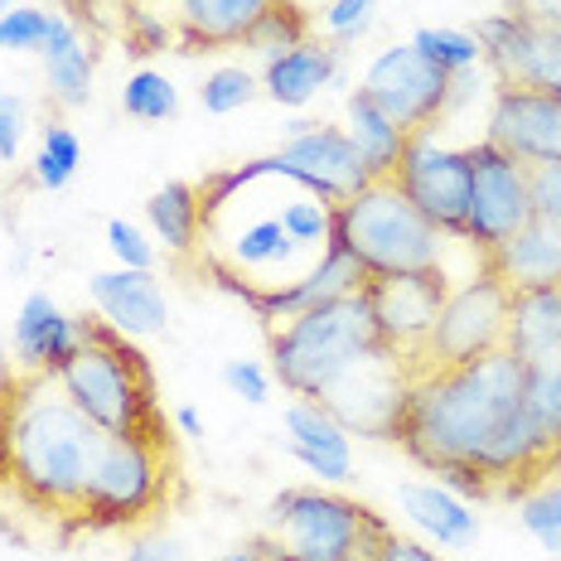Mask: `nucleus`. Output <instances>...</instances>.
I'll return each instance as SVG.
<instances>
[{"instance_id": "nucleus-43", "label": "nucleus", "mask_w": 561, "mask_h": 561, "mask_svg": "<svg viewBox=\"0 0 561 561\" xmlns=\"http://www.w3.org/2000/svg\"><path fill=\"white\" fill-rule=\"evenodd\" d=\"M533 214L561 232V165L533 170Z\"/></svg>"}, {"instance_id": "nucleus-8", "label": "nucleus", "mask_w": 561, "mask_h": 561, "mask_svg": "<svg viewBox=\"0 0 561 561\" xmlns=\"http://www.w3.org/2000/svg\"><path fill=\"white\" fill-rule=\"evenodd\" d=\"M412 382H416L412 364L378 344V348H368L344 378H334L330 388H324L320 407L348 436L397 440L402 436V421H407V402H412Z\"/></svg>"}, {"instance_id": "nucleus-29", "label": "nucleus", "mask_w": 561, "mask_h": 561, "mask_svg": "<svg viewBox=\"0 0 561 561\" xmlns=\"http://www.w3.org/2000/svg\"><path fill=\"white\" fill-rule=\"evenodd\" d=\"M228 252H232V266H238L242 276H266V272H286L300 248L290 242V232L280 228V214H276V218H256V224H248L238 238H232ZM242 276H228V286Z\"/></svg>"}, {"instance_id": "nucleus-1", "label": "nucleus", "mask_w": 561, "mask_h": 561, "mask_svg": "<svg viewBox=\"0 0 561 561\" xmlns=\"http://www.w3.org/2000/svg\"><path fill=\"white\" fill-rule=\"evenodd\" d=\"M107 431L92 426L64 397L58 378L25 373L0 416V470L49 513H83L92 470L102 460Z\"/></svg>"}, {"instance_id": "nucleus-7", "label": "nucleus", "mask_w": 561, "mask_h": 561, "mask_svg": "<svg viewBox=\"0 0 561 561\" xmlns=\"http://www.w3.org/2000/svg\"><path fill=\"white\" fill-rule=\"evenodd\" d=\"M508 296L513 290L494 272H484V266H479V276H465L460 286H450V296H446V306H440L436 324H431L426 344H421V354L412 358V373L474 364V358L504 348Z\"/></svg>"}, {"instance_id": "nucleus-50", "label": "nucleus", "mask_w": 561, "mask_h": 561, "mask_svg": "<svg viewBox=\"0 0 561 561\" xmlns=\"http://www.w3.org/2000/svg\"><path fill=\"white\" fill-rule=\"evenodd\" d=\"M20 5V0H0V15H5V10H15Z\"/></svg>"}, {"instance_id": "nucleus-40", "label": "nucleus", "mask_w": 561, "mask_h": 561, "mask_svg": "<svg viewBox=\"0 0 561 561\" xmlns=\"http://www.w3.org/2000/svg\"><path fill=\"white\" fill-rule=\"evenodd\" d=\"M378 20V0H334L324 10V30H330L334 44H358Z\"/></svg>"}, {"instance_id": "nucleus-9", "label": "nucleus", "mask_w": 561, "mask_h": 561, "mask_svg": "<svg viewBox=\"0 0 561 561\" xmlns=\"http://www.w3.org/2000/svg\"><path fill=\"white\" fill-rule=\"evenodd\" d=\"M165 494V450L160 436H107L92 470L83 518L92 528H126L146 518Z\"/></svg>"}, {"instance_id": "nucleus-3", "label": "nucleus", "mask_w": 561, "mask_h": 561, "mask_svg": "<svg viewBox=\"0 0 561 561\" xmlns=\"http://www.w3.org/2000/svg\"><path fill=\"white\" fill-rule=\"evenodd\" d=\"M54 378L68 402L107 436H160L156 373L107 320H83V344Z\"/></svg>"}, {"instance_id": "nucleus-6", "label": "nucleus", "mask_w": 561, "mask_h": 561, "mask_svg": "<svg viewBox=\"0 0 561 561\" xmlns=\"http://www.w3.org/2000/svg\"><path fill=\"white\" fill-rule=\"evenodd\" d=\"M368 348H378V334H373L364 290H358V296L306 310L296 320H286L280 330H272V373L290 397L320 402L324 388L334 378H344Z\"/></svg>"}, {"instance_id": "nucleus-37", "label": "nucleus", "mask_w": 561, "mask_h": 561, "mask_svg": "<svg viewBox=\"0 0 561 561\" xmlns=\"http://www.w3.org/2000/svg\"><path fill=\"white\" fill-rule=\"evenodd\" d=\"M518 523L528 528V537L542 552H552L561 557V484H537L533 494H523V513H518Z\"/></svg>"}, {"instance_id": "nucleus-10", "label": "nucleus", "mask_w": 561, "mask_h": 561, "mask_svg": "<svg viewBox=\"0 0 561 561\" xmlns=\"http://www.w3.org/2000/svg\"><path fill=\"white\" fill-rule=\"evenodd\" d=\"M533 170L499 150L494 140L470 146V218H465V248L479 256L508 242L523 224H533Z\"/></svg>"}, {"instance_id": "nucleus-42", "label": "nucleus", "mask_w": 561, "mask_h": 561, "mask_svg": "<svg viewBox=\"0 0 561 561\" xmlns=\"http://www.w3.org/2000/svg\"><path fill=\"white\" fill-rule=\"evenodd\" d=\"M224 382L248 407H266V402H272V373L256 364V358H228V364H224Z\"/></svg>"}, {"instance_id": "nucleus-46", "label": "nucleus", "mask_w": 561, "mask_h": 561, "mask_svg": "<svg viewBox=\"0 0 561 561\" xmlns=\"http://www.w3.org/2000/svg\"><path fill=\"white\" fill-rule=\"evenodd\" d=\"M508 15L533 20V25H552V30H561V0H508Z\"/></svg>"}, {"instance_id": "nucleus-12", "label": "nucleus", "mask_w": 561, "mask_h": 561, "mask_svg": "<svg viewBox=\"0 0 561 561\" xmlns=\"http://www.w3.org/2000/svg\"><path fill=\"white\" fill-rule=\"evenodd\" d=\"M392 184L412 198L446 238H455V242L465 238V218H470V146L455 150V146H440L431 131H416L407 140Z\"/></svg>"}, {"instance_id": "nucleus-17", "label": "nucleus", "mask_w": 561, "mask_h": 561, "mask_svg": "<svg viewBox=\"0 0 561 561\" xmlns=\"http://www.w3.org/2000/svg\"><path fill=\"white\" fill-rule=\"evenodd\" d=\"M484 140H494L499 150H508L528 170L561 165V98L528 88H499Z\"/></svg>"}, {"instance_id": "nucleus-18", "label": "nucleus", "mask_w": 561, "mask_h": 561, "mask_svg": "<svg viewBox=\"0 0 561 561\" xmlns=\"http://www.w3.org/2000/svg\"><path fill=\"white\" fill-rule=\"evenodd\" d=\"M92 306L102 310V320L112 330H122L126 339H156L170 330V300L156 272H131V266H116V272H98L88 280Z\"/></svg>"}, {"instance_id": "nucleus-24", "label": "nucleus", "mask_w": 561, "mask_h": 561, "mask_svg": "<svg viewBox=\"0 0 561 561\" xmlns=\"http://www.w3.org/2000/svg\"><path fill=\"white\" fill-rule=\"evenodd\" d=\"M397 504H402L407 523H412L416 533H426L431 542L450 547V552H460V547H470L479 537V513L465 504V499H455L446 484H421V479H407L402 489H397Z\"/></svg>"}, {"instance_id": "nucleus-31", "label": "nucleus", "mask_w": 561, "mask_h": 561, "mask_svg": "<svg viewBox=\"0 0 561 561\" xmlns=\"http://www.w3.org/2000/svg\"><path fill=\"white\" fill-rule=\"evenodd\" d=\"M310 39V15L296 5V0H272V5L256 15V25L242 34V49L256 54L262 64H272V58L300 49V44Z\"/></svg>"}, {"instance_id": "nucleus-45", "label": "nucleus", "mask_w": 561, "mask_h": 561, "mask_svg": "<svg viewBox=\"0 0 561 561\" xmlns=\"http://www.w3.org/2000/svg\"><path fill=\"white\" fill-rule=\"evenodd\" d=\"M373 561H440L431 547H421V542H412V537H397V533H388L382 537V547L373 552Z\"/></svg>"}, {"instance_id": "nucleus-38", "label": "nucleus", "mask_w": 561, "mask_h": 561, "mask_svg": "<svg viewBox=\"0 0 561 561\" xmlns=\"http://www.w3.org/2000/svg\"><path fill=\"white\" fill-rule=\"evenodd\" d=\"M49 15L54 10H39V5H15L0 15V49L10 54H39L44 34H49Z\"/></svg>"}, {"instance_id": "nucleus-19", "label": "nucleus", "mask_w": 561, "mask_h": 561, "mask_svg": "<svg viewBox=\"0 0 561 561\" xmlns=\"http://www.w3.org/2000/svg\"><path fill=\"white\" fill-rule=\"evenodd\" d=\"M83 344V320L64 314L49 290H30L15 314V364L20 373H54L68 364Z\"/></svg>"}, {"instance_id": "nucleus-20", "label": "nucleus", "mask_w": 561, "mask_h": 561, "mask_svg": "<svg viewBox=\"0 0 561 561\" xmlns=\"http://www.w3.org/2000/svg\"><path fill=\"white\" fill-rule=\"evenodd\" d=\"M339 83H344V44L314 39V34L300 49L280 54L262 68V92L276 107H290V112L306 107L324 88H339Z\"/></svg>"}, {"instance_id": "nucleus-47", "label": "nucleus", "mask_w": 561, "mask_h": 561, "mask_svg": "<svg viewBox=\"0 0 561 561\" xmlns=\"http://www.w3.org/2000/svg\"><path fill=\"white\" fill-rule=\"evenodd\" d=\"M174 426H180L184 436H204V421H198L194 407H180V412H174Z\"/></svg>"}, {"instance_id": "nucleus-21", "label": "nucleus", "mask_w": 561, "mask_h": 561, "mask_svg": "<svg viewBox=\"0 0 561 561\" xmlns=\"http://www.w3.org/2000/svg\"><path fill=\"white\" fill-rule=\"evenodd\" d=\"M286 446L306 465L310 474H320L324 484H344L354 474V450H348V431L324 412L310 397H296L286 407Z\"/></svg>"}, {"instance_id": "nucleus-28", "label": "nucleus", "mask_w": 561, "mask_h": 561, "mask_svg": "<svg viewBox=\"0 0 561 561\" xmlns=\"http://www.w3.org/2000/svg\"><path fill=\"white\" fill-rule=\"evenodd\" d=\"M146 218L156 228V238L165 242L174 256H190L198 248V228H204V204H198V184L170 180L165 190L146 198Z\"/></svg>"}, {"instance_id": "nucleus-13", "label": "nucleus", "mask_w": 561, "mask_h": 561, "mask_svg": "<svg viewBox=\"0 0 561 561\" xmlns=\"http://www.w3.org/2000/svg\"><path fill=\"white\" fill-rule=\"evenodd\" d=\"M252 180H290L306 194L324 198V204H344L368 184V170L358 160L354 140H348L344 126H314V131L286 140L276 156L252 160Z\"/></svg>"}, {"instance_id": "nucleus-23", "label": "nucleus", "mask_w": 561, "mask_h": 561, "mask_svg": "<svg viewBox=\"0 0 561 561\" xmlns=\"http://www.w3.org/2000/svg\"><path fill=\"white\" fill-rule=\"evenodd\" d=\"M44 58V88H49V102L64 112H78L92 102V78H98V64H92V49L83 44V34L68 15H49V34L39 44Z\"/></svg>"}, {"instance_id": "nucleus-39", "label": "nucleus", "mask_w": 561, "mask_h": 561, "mask_svg": "<svg viewBox=\"0 0 561 561\" xmlns=\"http://www.w3.org/2000/svg\"><path fill=\"white\" fill-rule=\"evenodd\" d=\"M107 248L116 256V266H131V272H156V242L146 238L136 224H126V218H112L107 224Z\"/></svg>"}, {"instance_id": "nucleus-49", "label": "nucleus", "mask_w": 561, "mask_h": 561, "mask_svg": "<svg viewBox=\"0 0 561 561\" xmlns=\"http://www.w3.org/2000/svg\"><path fill=\"white\" fill-rule=\"evenodd\" d=\"M320 122H306V116H296V122H286V140H296V136H306V131H314Z\"/></svg>"}, {"instance_id": "nucleus-4", "label": "nucleus", "mask_w": 561, "mask_h": 561, "mask_svg": "<svg viewBox=\"0 0 561 561\" xmlns=\"http://www.w3.org/2000/svg\"><path fill=\"white\" fill-rule=\"evenodd\" d=\"M334 242L364 262L368 276L436 272L446 266V238L392 180H368L344 204H334Z\"/></svg>"}, {"instance_id": "nucleus-25", "label": "nucleus", "mask_w": 561, "mask_h": 561, "mask_svg": "<svg viewBox=\"0 0 561 561\" xmlns=\"http://www.w3.org/2000/svg\"><path fill=\"white\" fill-rule=\"evenodd\" d=\"M504 348L513 358H523V368L561 354V286L513 290L508 296V339H504Z\"/></svg>"}, {"instance_id": "nucleus-2", "label": "nucleus", "mask_w": 561, "mask_h": 561, "mask_svg": "<svg viewBox=\"0 0 561 561\" xmlns=\"http://www.w3.org/2000/svg\"><path fill=\"white\" fill-rule=\"evenodd\" d=\"M523 407V358L508 348L474 358V364L416 373L412 402L402 421V446L431 474L446 465H474L504 436Z\"/></svg>"}, {"instance_id": "nucleus-30", "label": "nucleus", "mask_w": 561, "mask_h": 561, "mask_svg": "<svg viewBox=\"0 0 561 561\" xmlns=\"http://www.w3.org/2000/svg\"><path fill=\"white\" fill-rule=\"evenodd\" d=\"M523 416L561 460V354L523 368Z\"/></svg>"}, {"instance_id": "nucleus-34", "label": "nucleus", "mask_w": 561, "mask_h": 561, "mask_svg": "<svg viewBox=\"0 0 561 561\" xmlns=\"http://www.w3.org/2000/svg\"><path fill=\"white\" fill-rule=\"evenodd\" d=\"M412 44L431 64H440L446 73H465V68L484 64V44L474 39V30H446V25H426L412 34Z\"/></svg>"}, {"instance_id": "nucleus-22", "label": "nucleus", "mask_w": 561, "mask_h": 561, "mask_svg": "<svg viewBox=\"0 0 561 561\" xmlns=\"http://www.w3.org/2000/svg\"><path fill=\"white\" fill-rule=\"evenodd\" d=\"M484 272H494L508 290L561 286V232L552 224H542V218H533L508 242L484 252Z\"/></svg>"}, {"instance_id": "nucleus-15", "label": "nucleus", "mask_w": 561, "mask_h": 561, "mask_svg": "<svg viewBox=\"0 0 561 561\" xmlns=\"http://www.w3.org/2000/svg\"><path fill=\"white\" fill-rule=\"evenodd\" d=\"M474 39L484 44V64L494 68L499 88H528L561 98V30L533 25L518 15H484L474 25Z\"/></svg>"}, {"instance_id": "nucleus-44", "label": "nucleus", "mask_w": 561, "mask_h": 561, "mask_svg": "<svg viewBox=\"0 0 561 561\" xmlns=\"http://www.w3.org/2000/svg\"><path fill=\"white\" fill-rule=\"evenodd\" d=\"M126 561H184V542L180 537H165V533L140 537L131 552H126Z\"/></svg>"}, {"instance_id": "nucleus-26", "label": "nucleus", "mask_w": 561, "mask_h": 561, "mask_svg": "<svg viewBox=\"0 0 561 561\" xmlns=\"http://www.w3.org/2000/svg\"><path fill=\"white\" fill-rule=\"evenodd\" d=\"M266 5L272 0H174V25L190 49H224L242 44Z\"/></svg>"}, {"instance_id": "nucleus-41", "label": "nucleus", "mask_w": 561, "mask_h": 561, "mask_svg": "<svg viewBox=\"0 0 561 561\" xmlns=\"http://www.w3.org/2000/svg\"><path fill=\"white\" fill-rule=\"evenodd\" d=\"M25 131H30V102L20 92L0 88V165H15L20 160Z\"/></svg>"}, {"instance_id": "nucleus-33", "label": "nucleus", "mask_w": 561, "mask_h": 561, "mask_svg": "<svg viewBox=\"0 0 561 561\" xmlns=\"http://www.w3.org/2000/svg\"><path fill=\"white\" fill-rule=\"evenodd\" d=\"M122 112L131 116V122H170V116L180 112V92H174V83L165 73L140 68V73H131L122 88Z\"/></svg>"}, {"instance_id": "nucleus-11", "label": "nucleus", "mask_w": 561, "mask_h": 561, "mask_svg": "<svg viewBox=\"0 0 561 561\" xmlns=\"http://www.w3.org/2000/svg\"><path fill=\"white\" fill-rule=\"evenodd\" d=\"M358 92H368L407 136H416V131H431V126L450 112L455 73L431 64V58L407 39V44H392V49H382L373 58Z\"/></svg>"}, {"instance_id": "nucleus-36", "label": "nucleus", "mask_w": 561, "mask_h": 561, "mask_svg": "<svg viewBox=\"0 0 561 561\" xmlns=\"http://www.w3.org/2000/svg\"><path fill=\"white\" fill-rule=\"evenodd\" d=\"M280 228L290 232L296 248H330L334 242V204H324V198H314V194L290 198V204L280 208Z\"/></svg>"}, {"instance_id": "nucleus-16", "label": "nucleus", "mask_w": 561, "mask_h": 561, "mask_svg": "<svg viewBox=\"0 0 561 561\" xmlns=\"http://www.w3.org/2000/svg\"><path fill=\"white\" fill-rule=\"evenodd\" d=\"M364 286H368L364 262H358L354 252H344L339 242H330L306 276L276 280V286H232V290H238V296L256 310V320H266V324L280 320L286 324V320H296V314H306V310L334 306V300H344V296H358Z\"/></svg>"}, {"instance_id": "nucleus-14", "label": "nucleus", "mask_w": 561, "mask_h": 561, "mask_svg": "<svg viewBox=\"0 0 561 561\" xmlns=\"http://www.w3.org/2000/svg\"><path fill=\"white\" fill-rule=\"evenodd\" d=\"M450 296V276L446 266L436 272H397V276H368L364 286V306L373 320V334H378L382 348L402 354L407 364L421 354L431 324H436L440 306Z\"/></svg>"}, {"instance_id": "nucleus-27", "label": "nucleus", "mask_w": 561, "mask_h": 561, "mask_svg": "<svg viewBox=\"0 0 561 561\" xmlns=\"http://www.w3.org/2000/svg\"><path fill=\"white\" fill-rule=\"evenodd\" d=\"M344 112H348V140H354V150H358V160H364V170H368V180H392L397 165H402V150H407V136L402 126L392 122L388 112L378 107V102L368 98V92H348V102H344Z\"/></svg>"}, {"instance_id": "nucleus-48", "label": "nucleus", "mask_w": 561, "mask_h": 561, "mask_svg": "<svg viewBox=\"0 0 561 561\" xmlns=\"http://www.w3.org/2000/svg\"><path fill=\"white\" fill-rule=\"evenodd\" d=\"M208 561H256V547H232V552H218Z\"/></svg>"}, {"instance_id": "nucleus-35", "label": "nucleus", "mask_w": 561, "mask_h": 561, "mask_svg": "<svg viewBox=\"0 0 561 561\" xmlns=\"http://www.w3.org/2000/svg\"><path fill=\"white\" fill-rule=\"evenodd\" d=\"M256 98H262V78H252L242 64L214 68V73L204 78V88H198V102H204V112H208V116L242 112V107H252Z\"/></svg>"}, {"instance_id": "nucleus-32", "label": "nucleus", "mask_w": 561, "mask_h": 561, "mask_svg": "<svg viewBox=\"0 0 561 561\" xmlns=\"http://www.w3.org/2000/svg\"><path fill=\"white\" fill-rule=\"evenodd\" d=\"M78 165H83V140H78V131L68 122H49L39 131V146H34V184L39 190H68V180L78 174Z\"/></svg>"}, {"instance_id": "nucleus-5", "label": "nucleus", "mask_w": 561, "mask_h": 561, "mask_svg": "<svg viewBox=\"0 0 561 561\" xmlns=\"http://www.w3.org/2000/svg\"><path fill=\"white\" fill-rule=\"evenodd\" d=\"M392 528L373 508L324 489H280L256 561H373Z\"/></svg>"}]
</instances>
